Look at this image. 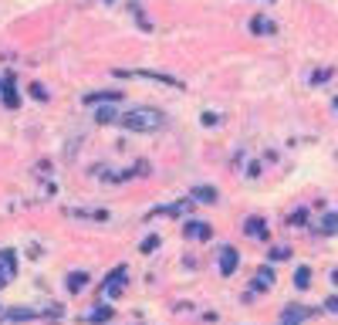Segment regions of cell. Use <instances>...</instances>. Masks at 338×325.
Listing matches in <instances>:
<instances>
[{"mask_svg": "<svg viewBox=\"0 0 338 325\" xmlns=\"http://www.w3.org/2000/svg\"><path fill=\"white\" fill-rule=\"evenodd\" d=\"M122 126L132 129V132H156V129L166 126V115L159 109H129L122 115Z\"/></svg>", "mask_w": 338, "mask_h": 325, "instance_id": "cell-1", "label": "cell"}, {"mask_svg": "<svg viewBox=\"0 0 338 325\" xmlns=\"http://www.w3.org/2000/svg\"><path fill=\"white\" fill-rule=\"evenodd\" d=\"M125 274H129V268H125V264H118V268H115L112 274L105 278V285H102V291H105L109 298H118V295H122V281H125Z\"/></svg>", "mask_w": 338, "mask_h": 325, "instance_id": "cell-2", "label": "cell"}, {"mask_svg": "<svg viewBox=\"0 0 338 325\" xmlns=\"http://www.w3.org/2000/svg\"><path fill=\"white\" fill-rule=\"evenodd\" d=\"M14 274H17V258H14V251H3V258H0V285H10Z\"/></svg>", "mask_w": 338, "mask_h": 325, "instance_id": "cell-3", "label": "cell"}, {"mask_svg": "<svg viewBox=\"0 0 338 325\" xmlns=\"http://www.w3.org/2000/svg\"><path fill=\"white\" fill-rule=\"evenodd\" d=\"M338 234V210H325L318 217V237H335Z\"/></svg>", "mask_w": 338, "mask_h": 325, "instance_id": "cell-4", "label": "cell"}, {"mask_svg": "<svg viewBox=\"0 0 338 325\" xmlns=\"http://www.w3.org/2000/svg\"><path fill=\"white\" fill-rule=\"evenodd\" d=\"M183 237H189V241H207V237H213V227L203 224V220H189L186 227H183Z\"/></svg>", "mask_w": 338, "mask_h": 325, "instance_id": "cell-5", "label": "cell"}, {"mask_svg": "<svg viewBox=\"0 0 338 325\" xmlns=\"http://www.w3.org/2000/svg\"><path fill=\"white\" fill-rule=\"evenodd\" d=\"M237 264H240V254H237V248H224L220 251V274H233L237 271Z\"/></svg>", "mask_w": 338, "mask_h": 325, "instance_id": "cell-6", "label": "cell"}, {"mask_svg": "<svg viewBox=\"0 0 338 325\" xmlns=\"http://www.w3.org/2000/svg\"><path fill=\"white\" fill-rule=\"evenodd\" d=\"M244 230L250 234V237H257V241H264V237H267V220H264V217H247Z\"/></svg>", "mask_w": 338, "mask_h": 325, "instance_id": "cell-7", "label": "cell"}, {"mask_svg": "<svg viewBox=\"0 0 338 325\" xmlns=\"http://www.w3.org/2000/svg\"><path fill=\"white\" fill-rule=\"evenodd\" d=\"M3 105H7V109H17V105H20L17 88H14V78H7V81H3Z\"/></svg>", "mask_w": 338, "mask_h": 325, "instance_id": "cell-8", "label": "cell"}, {"mask_svg": "<svg viewBox=\"0 0 338 325\" xmlns=\"http://www.w3.org/2000/svg\"><path fill=\"white\" fill-rule=\"evenodd\" d=\"M271 285H274V271L261 268V271H257V278H254V285H250V291H261V288H271Z\"/></svg>", "mask_w": 338, "mask_h": 325, "instance_id": "cell-9", "label": "cell"}, {"mask_svg": "<svg viewBox=\"0 0 338 325\" xmlns=\"http://www.w3.org/2000/svg\"><path fill=\"white\" fill-rule=\"evenodd\" d=\"M308 285H311V268L301 264V268L294 271V288H298V291H308Z\"/></svg>", "mask_w": 338, "mask_h": 325, "instance_id": "cell-10", "label": "cell"}, {"mask_svg": "<svg viewBox=\"0 0 338 325\" xmlns=\"http://www.w3.org/2000/svg\"><path fill=\"white\" fill-rule=\"evenodd\" d=\"M250 31H254V34H274V20L271 17H254L250 20Z\"/></svg>", "mask_w": 338, "mask_h": 325, "instance_id": "cell-11", "label": "cell"}, {"mask_svg": "<svg viewBox=\"0 0 338 325\" xmlns=\"http://www.w3.org/2000/svg\"><path fill=\"white\" fill-rule=\"evenodd\" d=\"M193 200H203V203H217V190H213V187H193Z\"/></svg>", "mask_w": 338, "mask_h": 325, "instance_id": "cell-12", "label": "cell"}, {"mask_svg": "<svg viewBox=\"0 0 338 325\" xmlns=\"http://www.w3.org/2000/svg\"><path fill=\"white\" fill-rule=\"evenodd\" d=\"M85 102H88V105H98V102H122V95H118V92H95V95H88Z\"/></svg>", "mask_w": 338, "mask_h": 325, "instance_id": "cell-13", "label": "cell"}, {"mask_svg": "<svg viewBox=\"0 0 338 325\" xmlns=\"http://www.w3.org/2000/svg\"><path fill=\"white\" fill-rule=\"evenodd\" d=\"M301 315H308V312H304V308H284L281 325H298V322H301Z\"/></svg>", "mask_w": 338, "mask_h": 325, "instance_id": "cell-14", "label": "cell"}, {"mask_svg": "<svg viewBox=\"0 0 338 325\" xmlns=\"http://www.w3.org/2000/svg\"><path fill=\"white\" fill-rule=\"evenodd\" d=\"M7 319H10V322H31V319H34V312H31V308H10V312H7Z\"/></svg>", "mask_w": 338, "mask_h": 325, "instance_id": "cell-15", "label": "cell"}, {"mask_svg": "<svg viewBox=\"0 0 338 325\" xmlns=\"http://www.w3.org/2000/svg\"><path fill=\"white\" fill-rule=\"evenodd\" d=\"M112 315H115V312H112V305H102V308H95V312H92V322H98V325H102V322H109Z\"/></svg>", "mask_w": 338, "mask_h": 325, "instance_id": "cell-16", "label": "cell"}, {"mask_svg": "<svg viewBox=\"0 0 338 325\" xmlns=\"http://www.w3.org/2000/svg\"><path fill=\"white\" fill-rule=\"evenodd\" d=\"M112 119H115V109H112V105H102V109L95 112V122H98V126H105V122H112Z\"/></svg>", "mask_w": 338, "mask_h": 325, "instance_id": "cell-17", "label": "cell"}, {"mask_svg": "<svg viewBox=\"0 0 338 325\" xmlns=\"http://www.w3.org/2000/svg\"><path fill=\"white\" fill-rule=\"evenodd\" d=\"M85 285H88V274H85V271L68 274V288H71V291H78V288H85Z\"/></svg>", "mask_w": 338, "mask_h": 325, "instance_id": "cell-18", "label": "cell"}, {"mask_svg": "<svg viewBox=\"0 0 338 325\" xmlns=\"http://www.w3.org/2000/svg\"><path fill=\"white\" fill-rule=\"evenodd\" d=\"M31 95L38 98V102H48V88H44V85H38V81H34V85H31Z\"/></svg>", "mask_w": 338, "mask_h": 325, "instance_id": "cell-19", "label": "cell"}, {"mask_svg": "<svg viewBox=\"0 0 338 325\" xmlns=\"http://www.w3.org/2000/svg\"><path fill=\"white\" fill-rule=\"evenodd\" d=\"M156 248H159V237H146V241L139 244V251H142V254H149V251H156Z\"/></svg>", "mask_w": 338, "mask_h": 325, "instance_id": "cell-20", "label": "cell"}, {"mask_svg": "<svg viewBox=\"0 0 338 325\" xmlns=\"http://www.w3.org/2000/svg\"><path fill=\"white\" fill-rule=\"evenodd\" d=\"M328 78H332V71H328V68H321V71L311 75V85H321V81H328Z\"/></svg>", "mask_w": 338, "mask_h": 325, "instance_id": "cell-21", "label": "cell"}, {"mask_svg": "<svg viewBox=\"0 0 338 325\" xmlns=\"http://www.w3.org/2000/svg\"><path fill=\"white\" fill-rule=\"evenodd\" d=\"M304 220H308V210H294L287 217V224H304Z\"/></svg>", "mask_w": 338, "mask_h": 325, "instance_id": "cell-22", "label": "cell"}, {"mask_svg": "<svg viewBox=\"0 0 338 325\" xmlns=\"http://www.w3.org/2000/svg\"><path fill=\"white\" fill-rule=\"evenodd\" d=\"M284 258H291V251H287V248H278V251H271V261H284Z\"/></svg>", "mask_w": 338, "mask_h": 325, "instance_id": "cell-23", "label": "cell"}, {"mask_svg": "<svg viewBox=\"0 0 338 325\" xmlns=\"http://www.w3.org/2000/svg\"><path fill=\"white\" fill-rule=\"evenodd\" d=\"M325 308H328V312H338V295H332V298L325 302Z\"/></svg>", "mask_w": 338, "mask_h": 325, "instance_id": "cell-24", "label": "cell"}, {"mask_svg": "<svg viewBox=\"0 0 338 325\" xmlns=\"http://www.w3.org/2000/svg\"><path fill=\"white\" fill-rule=\"evenodd\" d=\"M332 285H338V271H332Z\"/></svg>", "mask_w": 338, "mask_h": 325, "instance_id": "cell-25", "label": "cell"}, {"mask_svg": "<svg viewBox=\"0 0 338 325\" xmlns=\"http://www.w3.org/2000/svg\"><path fill=\"white\" fill-rule=\"evenodd\" d=\"M335 112H338V98H335Z\"/></svg>", "mask_w": 338, "mask_h": 325, "instance_id": "cell-26", "label": "cell"}, {"mask_svg": "<svg viewBox=\"0 0 338 325\" xmlns=\"http://www.w3.org/2000/svg\"><path fill=\"white\" fill-rule=\"evenodd\" d=\"M109 3H112V0H109Z\"/></svg>", "mask_w": 338, "mask_h": 325, "instance_id": "cell-27", "label": "cell"}]
</instances>
